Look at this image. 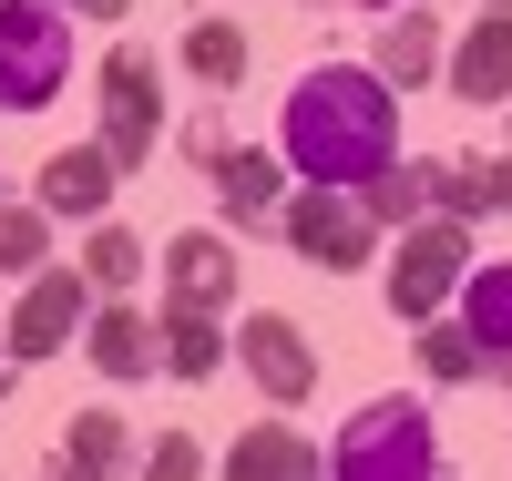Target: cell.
I'll return each instance as SVG.
<instances>
[{
    "label": "cell",
    "instance_id": "9",
    "mask_svg": "<svg viewBox=\"0 0 512 481\" xmlns=\"http://www.w3.org/2000/svg\"><path fill=\"white\" fill-rule=\"evenodd\" d=\"M451 93H461V103H512V0H492V11L461 31V52H451Z\"/></svg>",
    "mask_w": 512,
    "mask_h": 481
},
{
    "label": "cell",
    "instance_id": "27",
    "mask_svg": "<svg viewBox=\"0 0 512 481\" xmlns=\"http://www.w3.org/2000/svg\"><path fill=\"white\" fill-rule=\"evenodd\" d=\"M72 21H123V0H62Z\"/></svg>",
    "mask_w": 512,
    "mask_h": 481
},
{
    "label": "cell",
    "instance_id": "18",
    "mask_svg": "<svg viewBox=\"0 0 512 481\" xmlns=\"http://www.w3.org/2000/svg\"><path fill=\"white\" fill-rule=\"evenodd\" d=\"M226 328H216V308H164V369L175 379H216L226 369Z\"/></svg>",
    "mask_w": 512,
    "mask_h": 481
},
{
    "label": "cell",
    "instance_id": "11",
    "mask_svg": "<svg viewBox=\"0 0 512 481\" xmlns=\"http://www.w3.org/2000/svg\"><path fill=\"white\" fill-rule=\"evenodd\" d=\"M236 297V246L226 236H175L164 246V308H216Z\"/></svg>",
    "mask_w": 512,
    "mask_h": 481
},
{
    "label": "cell",
    "instance_id": "21",
    "mask_svg": "<svg viewBox=\"0 0 512 481\" xmlns=\"http://www.w3.org/2000/svg\"><path fill=\"white\" fill-rule=\"evenodd\" d=\"M185 72H195V82H236V72H246V31H236V21H195V31H185Z\"/></svg>",
    "mask_w": 512,
    "mask_h": 481
},
{
    "label": "cell",
    "instance_id": "20",
    "mask_svg": "<svg viewBox=\"0 0 512 481\" xmlns=\"http://www.w3.org/2000/svg\"><path fill=\"white\" fill-rule=\"evenodd\" d=\"M359 205H369V226H420V215H431V185L400 174V164H379L369 185H359Z\"/></svg>",
    "mask_w": 512,
    "mask_h": 481
},
{
    "label": "cell",
    "instance_id": "25",
    "mask_svg": "<svg viewBox=\"0 0 512 481\" xmlns=\"http://www.w3.org/2000/svg\"><path fill=\"white\" fill-rule=\"evenodd\" d=\"M144 471H154V481H195V471H205V451L185 441V430H164V441L144 451Z\"/></svg>",
    "mask_w": 512,
    "mask_h": 481
},
{
    "label": "cell",
    "instance_id": "28",
    "mask_svg": "<svg viewBox=\"0 0 512 481\" xmlns=\"http://www.w3.org/2000/svg\"><path fill=\"white\" fill-rule=\"evenodd\" d=\"M369 11H400V0H369Z\"/></svg>",
    "mask_w": 512,
    "mask_h": 481
},
{
    "label": "cell",
    "instance_id": "26",
    "mask_svg": "<svg viewBox=\"0 0 512 481\" xmlns=\"http://www.w3.org/2000/svg\"><path fill=\"white\" fill-rule=\"evenodd\" d=\"M185 154H195V164H216V154H226V123H216V113H195V123H185Z\"/></svg>",
    "mask_w": 512,
    "mask_h": 481
},
{
    "label": "cell",
    "instance_id": "23",
    "mask_svg": "<svg viewBox=\"0 0 512 481\" xmlns=\"http://www.w3.org/2000/svg\"><path fill=\"white\" fill-rule=\"evenodd\" d=\"M52 256V205H0V267H41Z\"/></svg>",
    "mask_w": 512,
    "mask_h": 481
},
{
    "label": "cell",
    "instance_id": "24",
    "mask_svg": "<svg viewBox=\"0 0 512 481\" xmlns=\"http://www.w3.org/2000/svg\"><path fill=\"white\" fill-rule=\"evenodd\" d=\"M82 277H93V287H134V277H144V246L123 236V226H93V246H82Z\"/></svg>",
    "mask_w": 512,
    "mask_h": 481
},
{
    "label": "cell",
    "instance_id": "19",
    "mask_svg": "<svg viewBox=\"0 0 512 481\" xmlns=\"http://www.w3.org/2000/svg\"><path fill=\"white\" fill-rule=\"evenodd\" d=\"M123 461H134V441H123L113 410H82V420L62 430V471H123Z\"/></svg>",
    "mask_w": 512,
    "mask_h": 481
},
{
    "label": "cell",
    "instance_id": "22",
    "mask_svg": "<svg viewBox=\"0 0 512 481\" xmlns=\"http://www.w3.org/2000/svg\"><path fill=\"white\" fill-rule=\"evenodd\" d=\"M420 328H431V338H420V359H431V379H482V348H472V328H461V318H420Z\"/></svg>",
    "mask_w": 512,
    "mask_h": 481
},
{
    "label": "cell",
    "instance_id": "15",
    "mask_svg": "<svg viewBox=\"0 0 512 481\" xmlns=\"http://www.w3.org/2000/svg\"><path fill=\"white\" fill-rule=\"evenodd\" d=\"M205 174H216V205H226V215H246V226L287 205V164H277V154H236V144H226Z\"/></svg>",
    "mask_w": 512,
    "mask_h": 481
},
{
    "label": "cell",
    "instance_id": "13",
    "mask_svg": "<svg viewBox=\"0 0 512 481\" xmlns=\"http://www.w3.org/2000/svg\"><path fill=\"white\" fill-rule=\"evenodd\" d=\"M82 348H93V369H113V379L164 369V328L144 308H93V318H82Z\"/></svg>",
    "mask_w": 512,
    "mask_h": 481
},
{
    "label": "cell",
    "instance_id": "1",
    "mask_svg": "<svg viewBox=\"0 0 512 481\" xmlns=\"http://www.w3.org/2000/svg\"><path fill=\"white\" fill-rule=\"evenodd\" d=\"M277 154L297 185H369L379 164H400V103L379 62H328L287 93V123H277Z\"/></svg>",
    "mask_w": 512,
    "mask_h": 481
},
{
    "label": "cell",
    "instance_id": "16",
    "mask_svg": "<svg viewBox=\"0 0 512 481\" xmlns=\"http://www.w3.org/2000/svg\"><path fill=\"white\" fill-rule=\"evenodd\" d=\"M226 471H236V481H318L328 451H318V441H297V430H236Z\"/></svg>",
    "mask_w": 512,
    "mask_h": 481
},
{
    "label": "cell",
    "instance_id": "6",
    "mask_svg": "<svg viewBox=\"0 0 512 481\" xmlns=\"http://www.w3.org/2000/svg\"><path fill=\"white\" fill-rule=\"evenodd\" d=\"M461 267H472V226H461V215H420V226H400L390 308H400V318H431L441 297L461 287Z\"/></svg>",
    "mask_w": 512,
    "mask_h": 481
},
{
    "label": "cell",
    "instance_id": "3",
    "mask_svg": "<svg viewBox=\"0 0 512 481\" xmlns=\"http://www.w3.org/2000/svg\"><path fill=\"white\" fill-rule=\"evenodd\" d=\"M431 461H441V441H431V410L420 400H369L338 430V451H328L338 481H420Z\"/></svg>",
    "mask_w": 512,
    "mask_h": 481
},
{
    "label": "cell",
    "instance_id": "10",
    "mask_svg": "<svg viewBox=\"0 0 512 481\" xmlns=\"http://www.w3.org/2000/svg\"><path fill=\"white\" fill-rule=\"evenodd\" d=\"M420 185H431V215H512V154H451V164H420Z\"/></svg>",
    "mask_w": 512,
    "mask_h": 481
},
{
    "label": "cell",
    "instance_id": "5",
    "mask_svg": "<svg viewBox=\"0 0 512 481\" xmlns=\"http://www.w3.org/2000/svg\"><path fill=\"white\" fill-rule=\"evenodd\" d=\"M154 93H164L154 52H134V41H123V52L103 62V134H93V144H103L123 174H134V164L164 144V103H154Z\"/></svg>",
    "mask_w": 512,
    "mask_h": 481
},
{
    "label": "cell",
    "instance_id": "8",
    "mask_svg": "<svg viewBox=\"0 0 512 481\" xmlns=\"http://www.w3.org/2000/svg\"><path fill=\"white\" fill-rule=\"evenodd\" d=\"M236 348H246V379L267 389L277 410H287V400H308V389H318V348H308V328H297V318L256 308V318L236 328Z\"/></svg>",
    "mask_w": 512,
    "mask_h": 481
},
{
    "label": "cell",
    "instance_id": "4",
    "mask_svg": "<svg viewBox=\"0 0 512 481\" xmlns=\"http://www.w3.org/2000/svg\"><path fill=\"white\" fill-rule=\"evenodd\" d=\"M277 215H287V246L308 256V267H369V246H379L359 185H297Z\"/></svg>",
    "mask_w": 512,
    "mask_h": 481
},
{
    "label": "cell",
    "instance_id": "7",
    "mask_svg": "<svg viewBox=\"0 0 512 481\" xmlns=\"http://www.w3.org/2000/svg\"><path fill=\"white\" fill-rule=\"evenodd\" d=\"M82 267H31V287H21V308H11V359H52V348H72L82 338Z\"/></svg>",
    "mask_w": 512,
    "mask_h": 481
},
{
    "label": "cell",
    "instance_id": "14",
    "mask_svg": "<svg viewBox=\"0 0 512 481\" xmlns=\"http://www.w3.org/2000/svg\"><path fill=\"white\" fill-rule=\"evenodd\" d=\"M113 185H123V164H113L103 144H72V154L41 164V205H52V215H103Z\"/></svg>",
    "mask_w": 512,
    "mask_h": 481
},
{
    "label": "cell",
    "instance_id": "2",
    "mask_svg": "<svg viewBox=\"0 0 512 481\" xmlns=\"http://www.w3.org/2000/svg\"><path fill=\"white\" fill-rule=\"evenodd\" d=\"M72 82V11L62 0H0V103L41 113Z\"/></svg>",
    "mask_w": 512,
    "mask_h": 481
},
{
    "label": "cell",
    "instance_id": "17",
    "mask_svg": "<svg viewBox=\"0 0 512 481\" xmlns=\"http://www.w3.org/2000/svg\"><path fill=\"white\" fill-rule=\"evenodd\" d=\"M441 72V21L431 11H400V21H379V82H431Z\"/></svg>",
    "mask_w": 512,
    "mask_h": 481
},
{
    "label": "cell",
    "instance_id": "12",
    "mask_svg": "<svg viewBox=\"0 0 512 481\" xmlns=\"http://www.w3.org/2000/svg\"><path fill=\"white\" fill-rule=\"evenodd\" d=\"M461 328H472L482 369L512 379V256H492V267H461Z\"/></svg>",
    "mask_w": 512,
    "mask_h": 481
}]
</instances>
